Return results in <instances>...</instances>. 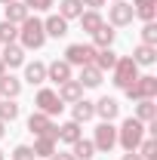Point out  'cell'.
I'll list each match as a JSON object with an SVG mask.
<instances>
[{"mask_svg":"<svg viewBox=\"0 0 157 160\" xmlns=\"http://www.w3.org/2000/svg\"><path fill=\"white\" fill-rule=\"evenodd\" d=\"M59 99L68 102V105H74V102L83 99V86H80L77 80H65V83H59Z\"/></svg>","mask_w":157,"mask_h":160,"instance_id":"15","label":"cell"},{"mask_svg":"<svg viewBox=\"0 0 157 160\" xmlns=\"http://www.w3.org/2000/svg\"><path fill=\"white\" fill-rule=\"evenodd\" d=\"M0 62H3V68H22L25 65V49L19 43H6L0 49Z\"/></svg>","mask_w":157,"mask_h":160,"instance_id":"10","label":"cell"},{"mask_svg":"<svg viewBox=\"0 0 157 160\" xmlns=\"http://www.w3.org/2000/svg\"><path fill=\"white\" fill-rule=\"evenodd\" d=\"M93 145H96V151H102V154L114 151V145H117V126H114V123H108V120H102V123L96 126Z\"/></svg>","mask_w":157,"mask_h":160,"instance_id":"5","label":"cell"},{"mask_svg":"<svg viewBox=\"0 0 157 160\" xmlns=\"http://www.w3.org/2000/svg\"><path fill=\"white\" fill-rule=\"evenodd\" d=\"M105 22H102V12H96V9H83L80 12V28L86 31V34H93V31H99Z\"/></svg>","mask_w":157,"mask_h":160,"instance_id":"24","label":"cell"},{"mask_svg":"<svg viewBox=\"0 0 157 160\" xmlns=\"http://www.w3.org/2000/svg\"><path fill=\"white\" fill-rule=\"evenodd\" d=\"M43 31H46V37H65L68 34V22L62 19L59 12H53V16L43 19Z\"/></svg>","mask_w":157,"mask_h":160,"instance_id":"14","label":"cell"},{"mask_svg":"<svg viewBox=\"0 0 157 160\" xmlns=\"http://www.w3.org/2000/svg\"><path fill=\"white\" fill-rule=\"evenodd\" d=\"M142 43L157 46V22H145V25H142Z\"/></svg>","mask_w":157,"mask_h":160,"instance_id":"33","label":"cell"},{"mask_svg":"<svg viewBox=\"0 0 157 160\" xmlns=\"http://www.w3.org/2000/svg\"><path fill=\"white\" fill-rule=\"evenodd\" d=\"M0 160H3V151H0Z\"/></svg>","mask_w":157,"mask_h":160,"instance_id":"42","label":"cell"},{"mask_svg":"<svg viewBox=\"0 0 157 160\" xmlns=\"http://www.w3.org/2000/svg\"><path fill=\"white\" fill-rule=\"evenodd\" d=\"M133 117L142 120V123H151V120H157V105H154V99H142V102H136V111H133Z\"/></svg>","mask_w":157,"mask_h":160,"instance_id":"18","label":"cell"},{"mask_svg":"<svg viewBox=\"0 0 157 160\" xmlns=\"http://www.w3.org/2000/svg\"><path fill=\"white\" fill-rule=\"evenodd\" d=\"M102 77H105V71H99L96 65H83L77 83L83 86V89H96V86H102Z\"/></svg>","mask_w":157,"mask_h":160,"instance_id":"12","label":"cell"},{"mask_svg":"<svg viewBox=\"0 0 157 160\" xmlns=\"http://www.w3.org/2000/svg\"><path fill=\"white\" fill-rule=\"evenodd\" d=\"M133 19H136L133 3L117 0L114 6H108V25H111V28H126V25H133Z\"/></svg>","mask_w":157,"mask_h":160,"instance_id":"9","label":"cell"},{"mask_svg":"<svg viewBox=\"0 0 157 160\" xmlns=\"http://www.w3.org/2000/svg\"><path fill=\"white\" fill-rule=\"evenodd\" d=\"M77 139H83V132H80V123L68 120V123H62V126H59V142H68V145H74Z\"/></svg>","mask_w":157,"mask_h":160,"instance_id":"27","label":"cell"},{"mask_svg":"<svg viewBox=\"0 0 157 160\" xmlns=\"http://www.w3.org/2000/svg\"><path fill=\"white\" fill-rule=\"evenodd\" d=\"M53 160H74V154H68V151H56Z\"/></svg>","mask_w":157,"mask_h":160,"instance_id":"37","label":"cell"},{"mask_svg":"<svg viewBox=\"0 0 157 160\" xmlns=\"http://www.w3.org/2000/svg\"><path fill=\"white\" fill-rule=\"evenodd\" d=\"M133 12L142 22H154L157 19V0H133Z\"/></svg>","mask_w":157,"mask_h":160,"instance_id":"20","label":"cell"},{"mask_svg":"<svg viewBox=\"0 0 157 160\" xmlns=\"http://www.w3.org/2000/svg\"><path fill=\"white\" fill-rule=\"evenodd\" d=\"M3 132H6V129H3V120H0V139H3Z\"/></svg>","mask_w":157,"mask_h":160,"instance_id":"39","label":"cell"},{"mask_svg":"<svg viewBox=\"0 0 157 160\" xmlns=\"http://www.w3.org/2000/svg\"><path fill=\"white\" fill-rule=\"evenodd\" d=\"M53 154H56V139L37 136L34 139V157H53Z\"/></svg>","mask_w":157,"mask_h":160,"instance_id":"29","label":"cell"},{"mask_svg":"<svg viewBox=\"0 0 157 160\" xmlns=\"http://www.w3.org/2000/svg\"><path fill=\"white\" fill-rule=\"evenodd\" d=\"M93 65H96L99 71H111L114 65H117V52L108 46V49H96V59H93Z\"/></svg>","mask_w":157,"mask_h":160,"instance_id":"25","label":"cell"},{"mask_svg":"<svg viewBox=\"0 0 157 160\" xmlns=\"http://www.w3.org/2000/svg\"><path fill=\"white\" fill-rule=\"evenodd\" d=\"M19 40V25H13V22H0V46H6V43H16Z\"/></svg>","mask_w":157,"mask_h":160,"instance_id":"30","label":"cell"},{"mask_svg":"<svg viewBox=\"0 0 157 160\" xmlns=\"http://www.w3.org/2000/svg\"><path fill=\"white\" fill-rule=\"evenodd\" d=\"M93 59H96V46L93 43H71L68 49H65V62L74 68H83V65H93Z\"/></svg>","mask_w":157,"mask_h":160,"instance_id":"6","label":"cell"},{"mask_svg":"<svg viewBox=\"0 0 157 160\" xmlns=\"http://www.w3.org/2000/svg\"><path fill=\"white\" fill-rule=\"evenodd\" d=\"M136 151H139V157H142V160H157V139H154V136H145Z\"/></svg>","mask_w":157,"mask_h":160,"instance_id":"31","label":"cell"},{"mask_svg":"<svg viewBox=\"0 0 157 160\" xmlns=\"http://www.w3.org/2000/svg\"><path fill=\"white\" fill-rule=\"evenodd\" d=\"M93 117H96V105L89 99L74 102V108H71V120H74V123H86V120H93Z\"/></svg>","mask_w":157,"mask_h":160,"instance_id":"16","label":"cell"},{"mask_svg":"<svg viewBox=\"0 0 157 160\" xmlns=\"http://www.w3.org/2000/svg\"><path fill=\"white\" fill-rule=\"evenodd\" d=\"M46 80H53V83H65V80H74L71 77V65L65 59H56L46 65Z\"/></svg>","mask_w":157,"mask_h":160,"instance_id":"11","label":"cell"},{"mask_svg":"<svg viewBox=\"0 0 157 160\" xmlns=\"http://www.w3.org/2000/svg\"><path fill=\"white\" fill-rule=\"evenodd\" d=\"M71 154H74V160H93L96 157V145L89 139H77L71 145Z\"/></svg>","mask_w":157,"mask_h":160,"instance_id":"26","label":"cell"},{"mask_svg":"<svg viewBox=\"0 0 157 160\" xmlns=\"http://www.w3.org/2000/svg\"><path fill=\"white\" fill-rule=\"evenodd\" d=\"M25 80H28L31 86H40V83L46 80V65H43V62H28V65H25Z\"/></svg>","mask_w":157,"mask_h":160,"instance_id":"23","label":"cell"},{"mask_svg":"<svg viewBox=\"0 0 157 160\" xmlns=\"http://www.w3.org/2000/svg\"><path fill=\"white\" fill-rule=\"evenodd\" d=\"M93 105H96V114H99L102 120H108V123H111V120H114V117L120 114V105H117V99H111V96H105V99L93 102Z\"/></svg>","mask_w":157,"mask_h":160,"instance_id":"17","label":"cell"},{"mask_svg":"<svg viewBox=\"0 0 157 160\" xmlns=\"http://www.w3.org/2000/svg\"><path fill=\"white\" fill-rule=\"evenodd\" d=\"M13 160H37V157H34V148L31 145H19L13 151Z\"/></svg>","mask_w":157,"mask_h":160,"instance_id":"35","label":"cell"},{"mask_svg":"<svg viewBox=\"0 0 157 160\" xmlns=\"http://www.w3.org/2000/svg\"><path fill=\"white\" fill-rule=\"evenodd\" d=\"M0 3H3V6H6V3H13V0H0Z\"/></svg>","mask_w":157,"mask_h":160,"instance_id":"40","label":"cell"},{"mask_svg":"<svg viewBox=\"0 0 157 160\" xmlns=\"http://www.w3.org/2000/svg\"><path fill=\"white\" fill-rule=\"evenodd\" d=\"M34 105H37L40 114H49V117L62 114V108H65V102L59 99V92H56V89H40L37 96H34Z\"/></svg>","mask_w":157,"mask_h":160,"instance_id":"8","label":"cell"},{"mask_svg":"<svg viewBox=\"0 0 157 160\" xmlns=\"http://www.w3.org/2000/svg\"><path fill=\"white\" fill-rule=\"evenodd\" d=\"M19 40L22 49H40L46 43V31H43V22L37 16H28V19L19 25Z\"/></svg>","mask_w":157,"mask_h":160,"instance_id":"2","label":"cell"},{"mask_svg":"<svg viewBox=\"0 0 157 160\" xmlns=\"http://www.w3.org/2000/svg\"><path fill=\"white\" fill-rule=\"evenodd\" d=\"M16 117H19V105H16V99H0V120H3V123H13Z\"/></svg>","mask_w":157,"mask_h":160,"instance_id":"32","label":"cell"},{"mask_svg":"<svg viewBox=\"0 0 157 160\" xmlns=\"http://www.w3.org/2000/svg\"><path fill=\"white\" fill-rule=\"evenodd\" d=\"M80 12H83V3H80V0H62V3H59V16L65 22L80 19Z\"/></svg>","mask_w":157,"mask_h":160,"instance_id":"28","label":"cell"},{"mask_svg":"<svg viewBox=\"0 0 157 160\" xmlns=\"http://www.w3.org/2000/svg\"><path fill=\"white\" fill-rule=\"evenodd\" d=\"M80 3H83V6H86V9H102V6H105V0H80Z\"/></svg>","mask_w":157,"mask_h":160,"instance_id":"36","label":"cell"},{"mask_svg":"<svg viewBox=\"0 0 157 160\" xmlns=\"http://www.w3.org/2000/svg\"><path fill=\"white\" fill-rule=\"evenodd\" d=\"M19 92H22V80L3 71L0 74V99H19Z\"/></svg>","mask_w":157,"mask_h":160,"instance_id":"13","label":"cell"},{"mask_svg":"<svg viewBox=\"0 0 157 160\" xmlns=\"http://www.w3.org/2000/svg\"><path fill=\"white\" fill-rule=\"evenodd\" d=\"M22 3L28 6V12H46L56 6V0H22Z\"/></svg>","mask_w":157,"mask_h":160,"instance_id":"34","label":"cell"},{"mask_svg":"<svg viewBox=\"0 0 157 160\" xmlns=\"http://www.w3.org/2000/svg\"><path fill=\"white\" fill-rule=\"evenodd\" d=\"M111 74H114V86L126 89V86L139 77V65L129 59V56H117V65L111 68Z\"/></svg>","mask_w":157,"mask_h":160,"instance_id":"4","label":"cell"},{"mask_svg":"<svg viewBox=\"0 0 157 160\" xmlns=\"http://www.w3.org/2000/svg\"><path fill=\"white\" fill-rule=\"evenodd\" d=\"M145 123L136 117H126L123 123H120V129H117V145L123 148V151H136L139 145H142V139H145Z\"/></svg>","mask_w":157,"mask_h":160,"instance_id":"1","label":"cell"},{"mask_svg":"<svg viewBox=\"0 0 157 160\" xmlns=\"http://www.w3.org/2000/svg\"><path fill=\"white\" fill-rule=\"evenodd\" d=\"M123 92H126V99H133V102L154 99V96H157V77H154V74H139Z\"/></svg>","mask_w":157,"mask_h":160,"instance_id":"3","label":"cell"},{"mask_svg":"<svg viewBox=\"0 0 157 160\" xmlns=\"http://www.w3.org/2000/svg\"><path fill=\"white\" fill-rule=\"evenodd\" d=\"M129 59L136 62V65H154V62H157V46L139 43L136 49H133V56H129Z\"/></svg>","mask_w":157,"mask_h":160,"instance_id":"21","label":"cell"},{"mask_svg":"<svg viewBox=\"0 0 157 160\" xmlns=\"http://www.w3.org/2000/svg\"><path fill=\"white\" fill-rule=\"evenodd\" d=\"M28 132H34V136H49V139L59 142V126L53 123L49 114H40V111H34V114L28 117Z\"/></svg>","mask_w":157,"mask_h":160,"instance_id":"7","label":"cell"},{"mask_svg":"<svg viewBox=\"0 0 157 160\" xmlns=\"http://www.w3.org/2000/svg\"><path fill=\"white\" fill-rule=\"evenodd\" d=\"M3 71H6V68H3V62H0V74H3Z\"/></svg>","mask_w":157,"mask_h":160,"instance_id":"41","label":"cell"},{"mask_svg":"<svg viewBox=\"0 0 157 160\" xmlns=\"http://www.w3.org/2000/svg\"><path fill=\"white\" fill-rule=\"evenodd\" d=\"M3 9H6V22H13V25H22V22L31 16V12H28V6H25L22 0H13V3H6Z\"/></svg>","mask_w":157,"mask_h":160,"instance_id":"22","label":"cell"},{"mask_svg":"<svg viewBox=\"0 0 157 160\" xmlns=\"http://www.w3.org/2000/svg\"><path fill=\"white\" fill-rule=\"evenodd\" d=\"M114 3H117V0H114Z\"/></svg>","mask_w":157,"mask_h":160,"instance_id":"43","label":"cell"},{"mask_svg":"<svg viewBox=\"0 0 157 160\" xmlns=\"http://www.w3.org/2000/svg\"><path fill=\"white\" fill-rule=\"evenodd\" d=\"M123 160H142V157H139V151H126V154H123Z\"/></svg>","mask_w":157,"mask_h":160,"instance_id":"38","label":"cell"},{"mask_svg":"<svg viewBox=\"0 0 157 160\" xmlns=\"http://www.w3.org/2000/svg\"><path fill=\"white\" fill-rule=\"evenodd\" d=\"M89 37H93V46H96V49H108V46L114 43V37H117V31H114L111 25H102V28L93 31Z\"/></svg>","mask_w":157,"mask_h":160,"instance_id":"19","label":"cell"}]
</instances>
